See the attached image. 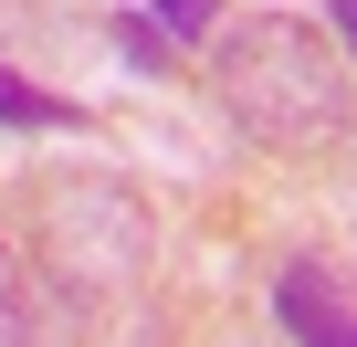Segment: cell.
Here are the masks:
<instances>
[{
    "instance_id": "obj_1",
    "label": "cell",
    "mask_w": 357,
    "mask_h": 347,
    "mask_svg": "<svg viewBox=\"0 0 357 347\" xmlns=\"http://www.w3.org/2000/svg\"><path fill=\"white\" fill-rule=\"evenodd\" d=\"M211 84H221L231 126L263 137V147H284V158L336 147L347 116H357V84H347V64L326 53V32H305V22H284V11L231 22V32L211 43Z\"/></svg>"
},
{
    "instance_id": "obj_2",
    "label": "cell",
    "mask_w": 357,
    "mask_h": 347,
    "mask_svg": "<svg viewBox=\"0 0 357 347\" xmlns=\"http://www.w3.org/2000/svg\"><path fill=\"white\" fill-rule=\"evenodd\" d=\"M43 242H53V274L63 284H126L137 253H147V211L116 179H63L43 200Z\"/></svg>"
},
{
    "instance_id": "obj_7",
    "label": "cell",
    "mask_w": 357,
    "mask_h": 347,
    "mask_svg": "<svg viewBox=\"0 0 357 347\" xmlns=\"http://www.w3.org/2000/svg\"><path fill=\"white\" fill-rule=\"evenodd\" d=\"M336 32H347V43H357V0H336Z\"/></svg>"
},
{
    "instance_id": "obj_4",
    "label": "cell",
    "mask_w": 357,
    "mask_h": 347,
    "mask_svg": "<svg viewBox=\"0 0 357 347\" xmlns=\"http://www.w3.org/2000/svg\"><path fill=\"white\" fill-rule=\"evenodd\" d=\"M273 316H284L294 347H357V295H347L326 263H294V274L273 284Z\"/></svg>"
},
{
    "instance_id": "obj_3",
    "label": "cell",
    "mask_w": 357,
    "mask_h": 347,
    "mask_svg": "<svg viewBox=\"0 0 357 347\" xmlns=\"http://www.w3.org/2000/svg\"><path fill=\"white\" fill-rule=\"evenodd\" d=\"M74 326H84V295L0 242V347H74Z\"/></svg>"
},
{
    "instance_id": "obj_5",
    "label": "cell",
    "mask_w": 357,
    "mask_h": 347,
    "mask_svg": "<svg viewBox=\"0 0 357 347\" xmlns=\"http://www.w3.org/2000/svg\"><path fill=\"white\" fill-rule=\"evenodd\" d=\"M0 116H11V126H84V105H74V95H32L11 64H0Z\"/></svg>"
},
{
    "instance_id": "obj_6",
    "label": "cell",
    "mask_w": 357,
    "mask_h": 347,
    "mask_svg": "<svg viewBox=\"0 0 357 347\" xmlns=\"http://www.w3.org/2000/svg\"><path fill=\"white\" fill-rule=\"evenodd\" d=\"M158 22L168 32H211V0H158Z\"/></svg>"
}]
</instances>
